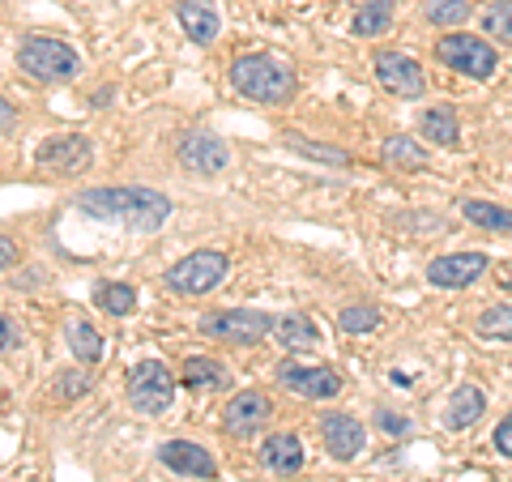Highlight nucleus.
Masks as SVG:
<instances>
[{
    "instance_id": "obj_36",
    "label": "nucleus",
    "mask_w": 512,
    "mask_h": 482,
    "mask_svg": "<svg viewBox=\"0 0 512 482\" xmlns=\"http://www.w3.org/2000/svg\"><path fill=\"white\" fill-rule=\"evenodd\" d=\"M0 120H5V137H13V103H0Z\"/></svg>"
},
{
    "instance_id": "obj_6",
    "label": "nucleus",
    "mask_w": 512,
    "mask_h": 482,
    "mask_svg": "<svg viewBox=\"0 0 512 482\" xmlns=\"http://www.w3.org/2000/svg\"><path fill=\"white\" fill-rule=\"evenodd\" d=\"M231 261L214 248H201V252H188L184 261H175L167 269V286L175 295H210L214 286H222V278H227Z\"/></svg>"
},
{
    "instance_id": "obj_28",
    "label": "nucleus",
    "mask_w": 512,
    "mask_h": 482,
    "mask_svg": "<svg viewBox=\"0 0 512 482\" xmlns=\"http://www.w3.org/2000/svg\"><path fill=\"white\" fill-rule=\"evenodd\" d=\"M474 13L470 0H427V22L431 26H444V30H461V22H466Z\"/></svg>"
},
{
    "instance_id": "obj_11",
    "label": "nucleus",
    "mask_w": 512,
    "mask_h": 482,
    "mask_svg": "<svg viewBox=\"0 0 512 482\" xmlns=\"http://www.w3.org/2000/svg\"><path fill=\"white\" fill-rule=\"evenodd\" d=\"M269 419H274V401H269V393L244 389L227 401V410H222V431L235 440H252Z\"/></svg>"
},
{
    "instance_id": "obj_33",
    "label": "nucleus",
    "mask_w": 512,
    "mask_h": 482,
    "mask_svg": "<svg viewBox=\"0 0 512 482\" xmlns=\"http://www.w3.org/2000/svg\"><path fill=\"white\" fill-rule=\"evenodd\" d=\"M82 389H90V376H82V372H64V380H60V393H64V397H77Z\"/></svg>"
},
{
    "instance_id": "obj_15",
    "label": "nucleus",
    "mask_w": 512,
    "mask_h": 482,
    "mask_svg": "<svg viewBox=\"0 0 512 482\" xmlns=\"http://www.w3.org/2000/svg\"><path fill=\"white\" fill-rule=\"evenodd\" d=\"M158 461L184 478H218V461L210 457V448L192 440H163L158 444Z\"/></svg>"
},
{
    "instance_id": "obj_23",
    "label": "nucleus",
    "mask_w": 512,
    "mask_h": 482,
    "mask_svg": "<svg viewBox=\"0 0 512 482\" xmlns=\"http://www.w3.org/2000/svg\"><path fill=\"white\" fill-rule=\"evenodd\" d=\"M274 342L286 346V350H308L320 342V329L312 325L303 312H291V316H278V325H274Z\"/></svg>"
},
{
    "instance_id": "obj_16",
    "label": "nucleus",
    "mask_w": 512,
    "mask_h": 482,
    "mask_svg": "<svg viewBox=\"0 0 512 482\" xmlns=\"http://www.w3.org/2000/svg\"><path fill=\"white\" fill-rule=\"evenodd\" d=\"M175 18H180L184 35L197 47H210L222 30V13H218L214 0H180V5H175Z\"/></svg>"
},
{
    "instance_id": "obj_25",
    "label": "nucleus",
    "mask_w": 512,
    "mask_h": 482,
    "mask_svg": "<svg viewBox=\"0 0 512 482\" xmlns=\"http://www.w3.org/2000/svg\"><path fill=\"white\" fill-rule=\"evenodd\" d=\"M393 26V0H355V35L376 39Z\"/></svg>"
},
{
    "instance_id": "obj_3",
    "label": "nucleus",
    "mask_w": 512,
    "mask_h": 482,
    "mask_svg": "<svg viewBox=\"0 0 512 482\" xmlns=\"http://www.w3.org/2000/svg\"><path fill=\"white\" fill-rule=\"evenodd\" d=\"M18 69L26 77H35V82H43V86H64V82H73V77L82 73V56H77L69 43H60V39L30 35L18 47Z\"/></svg>"
},
{
    "instance_id": "obj_35",
    "label": "nucleus",
    "mask_w": 512,
    "mask_h": 482,
    "mask_svg": "<svg viewBox=\"0 0 512 482\" xmlns=\"http://www.w3.org/2000/svg\"><path fill=\"white\" fill-rule=\"evenodd\" d=\"M376 419H380L384 431H406V419H397V414H389V410H380Z\"/></svg>"
},
{
    "instance_id": "obj_17",
    "label": "nucleus",
    "mask_w": 512,
    "mask_h": 482,
    "mask_svg": "<svg viewBox=\"0 0 512 482\" xmlns=\"http://www.w3.org/2000/svg\"><path fill=\"white\" fill-rule=\"evenodd\" d=\"M261 465L269 474H282V478H291V474H299L303 470V440L299 436H269L265 444H261Z\"/></svg>"
},
{
    "instance_id": "obj_9",
    "label": "nucleus",
    "mask_w": 512,
    "mask_h": 482,
    "mask_svg": "<svg viewBox=\"0 0 512 482\" xmlns=\"http://www.w3.org/2000/svg\"><path fill=\"white\" fill-rule=\"evenodd\" d=\"M175 158H180V167H188L192 175H222L231 167V150H227V141L214 137V133H205V128H192V133L180 137V146H175Z\"/></svg>"
},
{
    "instance_id": "obj_34",
    "label": "nucleus",
    "mask_w": 512,
    "mask_h": 482,
    "mask_svg": "<svg viewBox=\"0 0 512 482\" xmlns=\"http://www.w3.org/2000/svg\"><path fill=\"white\" fill-rule=\"evenodd\" d=\"M22 346V329L13 325V316H5V350H18Z\"/></svg>"
},
{
    "instance_id": "obj_29",
    "label": "nucleus",
    "mask_w": 512,
    "mask_h": 482,
    "mask_svg": "<svg viewBox=\"0 0 512 482\" xmlns=\"http://www.w3.org/2000/svg\"><path fill=\"white\" fill-rule=\"evenodd\" d=\"M478 333L495 337V342H512V303H495V308H483V316H478Z\"/></svg>"
},
{
    "instance_id": "obj_13",
    "label": "nucleus",
    "mask_w": 512,
    "mask_h": 482,
    "mask_svg": "<svg viewBox=\"0 0 512 482\" xmlns=\"http://www.w3.org/2000/svg\"><path fill=\"white\" fill-rule=\"evenodd\" d=\"M491 269V261L483 252H453V256H436L427 265V282L440 286V291H457V286L478 282Z\"/></svg>"
},
{
    "instance_id": "obj_20",
    "label": "nucleus",
    "mask_w": 512,
    "mask_h": 482,
    "mask_svg": "<svg viewBox=\"0 0 512 482\" xmlns=\"http://www.w3.org/2000/svg\"><path fill=\"white\" fill-rule=\"evenodd\" d=\"M180 380L188 389H227L231 384V372L222 367L218 359H205V355H192L180 363Z\"/></svg>"
},
{
    "instance_id": "obj_8",
    "label": "nucleus",
    "mask_w": 512,
    "mask_h": 482,
    "mask_svg": "<svg viewBox=\"0 0 512 482\" xmlns=\"http://www.w3.org/2000/svg\"><path fill=\"white\" fill-rule=\"evenodd\" d=\"M372 69H376V82L389 94H397V99H423V94H427V73H423V64L414 56L376 52Z\"/></svg>"
},
{
    "instance_id": "obj_22",
    "label": "nucleus",
    "mask_w": 512,
    "mask_h": 482,
    "mask_svg": "<svg viewBox=\"0 0 512 482\" xmlns=\"http://www.w3.org/2000/svg\"><path fill=\"white\" fill-rule=\"evenodd\" d=\"M461 214H466V218L474 222V227H483V231L512 235V210H508V205H495V201L466 197V201H461Z\"/></svg>"
},
{
    "instance_id": "obj_2",
    "label": "nucleus",
    "mask_w": 512,
    "mask_h": 482,
    "mask_svg": "<svg viewBox=\"0 0 512 482\" xmlns=\"http://www.w3.org/2000/svg\"><path fill=\"white\" fill-rule=\"evenodd\" d=\"M231 86L244 94L248 103L282 107L295 99V69L269 52H244L231 60Z\"/></svg>"
},
{
    "instance_id": "obj_10",
    "label": "nucleus",
    "mask_w": 512,
    "mask_h": 482,
    "mask_svg": "<svg viewBox=\"0 0 512 482\" xmlns=\"http://www.w3.org/2000/svg\"><path fill=\"white\" fill-rule=\"evenodd\" d=\"M35 163L43 171H56V175H82L94 163V146L82 133H60V137H47L35 150Z\"/></svg>"
},
{
    "instance_id": "obj_1",
    "label": "nucleus",
    "mask_w": 512,
    "mask_h": 482,
    "mask_svg": "<svg viewBox=\"0 0 512 482\" xmlns=\"http://www.w3.org/2000/svg\"><path fill=\"white\" fill-rule=\"evenodd\" d=\"M73 205L99 222H120L128 231H158L171 214V197L167 192H154V188H86L77 192Z\"/></svg>"
},
{
    "instance_id": "obj_4",
    "label": "nucleus",
    "mask_w": 512,
    "mask_h": 482,
    "mask_svg": "<svg viewBox=\"0 0 512 482\" xmlns=\"http://www.w3.org/2000/svg\"><path fill=\"white\" fill-rule=\"evenodd\" d=\"M278 316H269L261 308H227V312H210L201 316V333L214 342H231V346H256L274 333Z\"/></svg>"
},
{
    "instance_id": "obj_27",
    "label": "nucleus",
    "mask_w": 512,
    "mask_h": 482,
    "mask_svg": "<svg viewBox=\"0 0 512 482\" xmlns=\"http://www.w3.org/2000/svg\"><path fill=\"white\" fill-rule=\"evenodd\" d=\"M286 150H295L303 158H312V163H329V167H350V154L338 150V146H316V141H308L303 133H282Z\"/></svg>"
},
{
    "instance_id": "obj_18",
    "label": "nucleus",
    "mask_w": 512,
    "mask_h": 482,
    "mask_svg": "<svg viewBox=\"0 0 512 482\" xmlns=\"http://www.w3.org/2000/svg\"><path fill=\"white\" fill-rule=\"evenodd\" d=\"M483 410H487L483 389H474V384H461V389L448 397L444 427H448V431H466V427H474L478 419H483Z\"/></svg>"
},
{
    "instance_id": "obj_31",
    "label": "nucleus",
    "mask_w": 512,
    "mask_h": 482,
    "mask_svg": "<svg viewBox=\"0 0 512 482\" xmlns=\"http://www.w3.org/2000/svg\"><path fill=\"white\" fill-rule=\"evenodd\" d=\"M338 325H342V333H372L380 325V312L372 303H350V308H342Z\"/></svg>"
},
{
    "instance_id": "obj_7",
    "label": "nucleus",
    "mask_w": 512,
    "mask_h": 482,
    "mask_svg": "<svg viewBox=\"0 0 512 482\" xmlns=\"http://www.w3.org/2000/svg\"><path fill=\"white\" fill-rule=\"evenodd\" d=\"M436 60L444 64V69L474 77V82H483V77H491L495 69H500L495 47L487 39H478V35H444L436 43Z\"/></svg>"
},
{
    "instance_id": "obj_32",
    "label": "nucleus",
    "mask_w": 512,
    "mask_h": 482,
    "mask_svg": "<svg viewBox=\"0 0 512 482\" xmlns=\"http://www.w3.org/2000/svg\"><path fill=\"white\" fill-rule=\"evenodd\" d=\"M491 444H495V453H500V457H508V461H512V410H508L504 419H500V427H495Z\"/></svg>"
},
{
    "instance_id": "obj_37",
    "label": "nucleus",
    "mask_w": 512,
    "mask_h": 482,
    "mask_svg": "<svg viewBox=\"0 0 512 482\" xmlns=\"http://www.w3.org/2000/svg\"><path fill=\"white\" fill-rule=\"evenodd\" d=\"M0 252H5V269H13V239H0Z\"/></svg>"
},
{
    "instance_id": "obj_21",
    "label": "nucleus",
    "mask_w": 512,
    "mask_h": 482,
    "mask_svg": "<svg viewBox=\"0 0 512 482\" xmlns=\"http://www.w3.org/2000/svg\"><path fill=\"white\" fill-rule=\"evenodd\" d=\"M380 163L393 171H423L427 167V150L414 137H389L380 146Z\"/></svg>"
},
{
    "instance_id": "obj_26",
    "label": "nucleus",
    "mask_w": 512,
    "mask_h": 482,
    "mask_svg": "<svg viewBox=\"0 0 512 482\" xmlns=\"http://www.w3.org/2000/svg\"><path fill=\"white\" fill-rule=\"evenodd\" d=\"M94 308H103L107 316H133L137 312V291L124 282H103L94 291Z\"/></svg>"
},
{
    "instance_id": "obj_14",
    "label": "nucleus",
    "mask_w": 512,
    "mask_h": 482,
    "mask_svg": "<svg viewBox=\"0 0 512 482\" xmlns=\"http://www.w3.org/2000/svg\"><path fill=\"white\" fill-rule=\"evenodd\" d=\"M320 440H325L333 461H355L367 444V431L359 419H350V414L329 410V414H320Z\"/></svg>"
},
{
    "instance_id": "obj_24",
    "label": "nucleus",
    "mask_w": 512,
    "mask_h": 482,
    "mask_svg": "<svg viewBox=\"0 0 512 482\" xmlns=\"http://www.w3.org/2000/svg\"><path fill=\"white\" fill-rule=\"evenodd\" d=\"M64 337H69V350L77 359H82L86 367L90 363H99L103 359V337H99V329L90 325V320H82V316H73L69 325H64Z\"/></svg>"
},
{
    "instance_id": "obj_30",
    "label": "nucleus",
    "mask_w": 512,
    "mask_h": 482,
    "mask_svg": "<svg viewBox=\"0 0 512 482\" xmlns=\"http://www.w3.org/2000/svg\"><path fill=\"white\" fill-rule=\"evenodd\" d=\"M483 30L495 35V43L512 47V0H491V9L483 13Z\"/></svg>"
},
{
    "instance_id": "obj_19",
    "label": "nucleus",
    "mask_w": 512,
    "mask_h": 482,
    "mask_svg": "<svg viewBox=\"0 0 512 482\" xmlns=\"http://www.w3.org/2000/svg\"><path fill=\"white\" fill-rule=\"evenodd\" d=\"M419 133H423L427 141H436V146L453 150L457 141H461V124H457V111H453V107H427L423 116H419Z\"/></svg>"
},
{
    "instance_id": "obj_5",
    "label": "nucleus",
    "mask_w": 512,
    "mask_h": 482,
    "mask_svg": "<svg viewBox=\"0 0 512 482\" xmlns=\"http://www.w3.org/2000/svg\"><path fill=\"white\" fill-rule=\"evenodd\" d=\"M171 401H175V376H171L167 363L146 359L128 372V406H133L137 414L158 419V414L171 410Z\"/></svg>"
},
{
    "instance_id": "obj_12",
    "label": "nucleus",
    "mask_w": 512,
    "mask_h": 482,
    "mask_svg": "<svg viewBox=\"0 0 512 482\" xmlns=\"http://www.w3.org/2000/svg\"><path fill=\"white\" fill-rule=\"evenodd\" d=\"M278 384L308 401H333L342 393V376L333 372V367H308V363H282Z\"/></svg>"
}]
</instances>
